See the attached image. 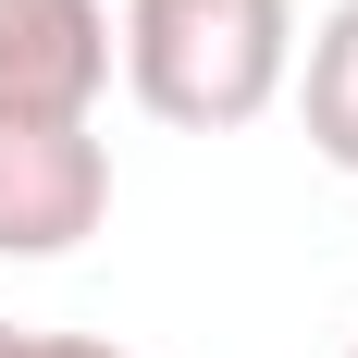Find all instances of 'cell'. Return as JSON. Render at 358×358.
I'll return each instance as SVG.
<instances>
[{
  "label": "cell",
  "instance_id": "1",
  "mask_svg": "<svg viewBox=\"0 0 358 358\" xmlns=\"http://www.w3.org/2000/svg\"><path fill=\"white\" fill-rule=\"evenodd\" d=\"M111 62H124L136 111H161L185 136H235L296 74V0H124Z\"/></svg>",
  "mask_w": 358,
  "mask_h": 358
},
{
  "label": "cell",
  "instance_id": "2",
  "mask_svg": "<svg viewBox=\"0 0 358 358\" xmlns=\"http://www.w3.org/2000/svg\"><path fill=\"white\" fill-rule=\"evenodd\" d=\"M111 210L99 124H0V259H62Z\"/></svg>",
  "mask_w": 358,
  "mask_h": 358
},
{
  "label": "cell",
  "instance_id": "3",
  "mask_svg": "<svg viewBox=\"0 0 358 358\" xmlns=\"http://www.w3.org/2000/svg\"><path fill=\"white\" fill-rule=\"evenodd\" d=\"M111 87V0H0V124H87Z\"/></svg>",
  "mask_w": 358,
  "mask_h": 358
},
{
  "label": "cell",
  "instance_id": "4",
  "mask_svg": "<svg viewBox=\"0 0 358 358\" xmlns=\"http://www.w3.org/2000/svg\"><path fill=\"white\" fill-rule=\"evenodd\" d=\"M285 87H296L309 148H322L334 173H358V0H334L322 25H309V62H296Z\"/></svg>",
  "mask_w": 358,
  "mask_h": 358
},
{
  "label": "cell",
  "instance_id": "5",
  "mask_svg": "<svg viewBox=\"0 0 358 358\" xmlns=\"http://www.w3.org/2000/svg\"><path fill=\"white\" fill-rule=\"evenodd\" d=\"M0 358H124V346H99V334H25V322H0Z\"/></svg>",
  "mask_w": 358,
  "mask_h": 358
},
{
  "label": "cell",
  "instance_id": "6",
  "mask_svg": "<svg viewBox=\"0 0 358 358\" xmlns=\"http://www.w3.org/2000/svg\"><path fill=\"white\" fill-rule=\"evenodd\" d=\"M346 358H358V346H346Z\"/></svg>",
  "mask_w": 358,
  "mask_h": 358
}]
</instances>
